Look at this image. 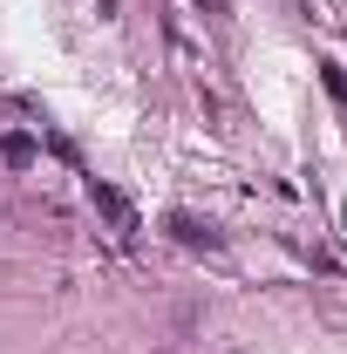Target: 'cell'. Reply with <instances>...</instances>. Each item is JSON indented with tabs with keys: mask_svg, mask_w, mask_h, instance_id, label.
Returning <instances> with one entry per match:
<instances>
[{
	"mask_svg": "<svg viewBox=\"0 0 347 354\" xmlns=\"http://www.w3.org/2000/svg\"><path fill=\"white\" fill-rule=\"evenodd\" d=\"M164 225H171V239H177V245H205V252H218V245H225L212 225H205V218H191V212H171Z\"/></svg>",
	"mask_w": 347,
	"mask_h": 354,
	"instance_id": "6da1fadb",
	"label": "cell"
},
{
	"mask_svg": "<svg viewBox=\"0 0 347 354\" xmlns=\"http://www.w3.org/2000/svg\"><path fill=\"white\" fill-rule=\"evenodd\" d=\"M88 198L102 205V218L116 225V232H136V212L123 205V198H116V191H109V184H95V177H88Z\"/></svg>",
	"mask_w": 347,
	"mask_h": 354,
	"instance_id": "7a4b0ae2",
	"label": "cell"
},
{
	"mask_svg": "<svg viewBox=\"0 0 347 354\" xmlns=\"http://www.w3.org/2000/svg\"><path fill=\"white\" fill-rule=\"evenodd\" d=\"M0 157H7V164H35V157H41V143H35V136H21V130H7V136H0Z\"/></svg>",
	"mask_w": 347,
	"mask_h": 354,
	"instance_id": "3957f363",
	"label": "cell"
},
{
	"mask_svg": "<svg viewBox=\"0 0 347 354\" xmlns=\"http://www.w3.org/2000/svg\"><path fill=\"white\" fill-rule=\"evenodd\" d=\"M320 82H327V95H334V102H347V68H334V62H327V68H320Z\"/></svg>",
	"mask_w": 347,
	"mask_h": 354,
	"instance_id": "277c9868",
	"label": "cell"
},
{
	"mask_svg": "<svg viewBox=\"0 0 347 354\" xmlns=\"http://www.w3.org/2000/svg\"><path fill=\"white\" fill-rule=\"evenodd\" d=\"M95 7H102V21H116V0H95Z\"/></svg>",
	"mask_w": 347,
	"mask_h": 354,
	"instance_id": "5b68a950",
	"label": "cell"
},
{
	"mask_svg": "<svg viewBox=\"0 0 347 354\" xmlns=\"http://www.w3.org/2000/svg\"><path fill=\"white\" fill-rule=\"evenodd\" d=\"M198 7H218V0H198Z\"/></svg>",
	"mask_w": 347,
	"mask_h": 354,
	"instance_id": "8992f818",
	"label": "cell"
}]
</instances>
